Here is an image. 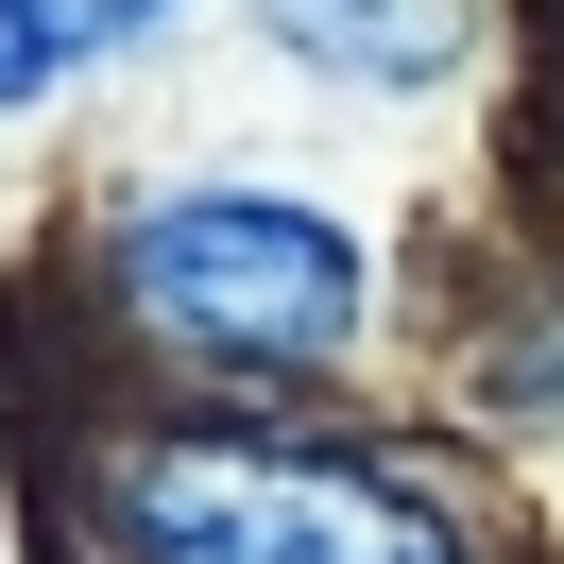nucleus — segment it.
I'll use <instances>...</instances> for the list:
<instances>
[{
  "label": "nucleus",
  "mask_w": 564,
  "mask_h": 564,
  "mask_svg": "<svg viewBox=\"0 0 564 564\" xmlns=\"http://www.w3.org/2000/svg\"><path fill=\"white\" fill-rule=\"evenodd\" d=\"M104 291L138 343L206 359V377H325L359 343V240L325 206H274V188H154L120 206Z\"/></svg>",
  "instance_id": "obj_1"
},
{
  "label": "nucleus",
  "mask_w": 564,
  "mask_h": 564,
  "mask_svg": "<svg viewBox=\"0 0 564 564\" xmlns=\"http://www.w3.org/2000/svg\"><path fill=\"white\" fill-rule=\"evenodd\" d=\"M104 547L120 564H479L411 479L274 427H154L104 462Z\"/></svg>",
  "instance_id": "obj_2"
},
{
  "label": "nucleus",
  "mask_w": 564,
  "mask_h": 564,
  "mask_svg": "<svg viewBox=\"0 0 564 564\" xmlns=\"http://www.w3.org/2000/svg\"><path fill=\"white\" fill-rule=\"evenodd\" d=\"M257 18L325 86H445L462 69V0H257Z\"/></svg>",
  "instance_id": "obj_3"
},
{
  "label": "nucleus",
  "mask_w": 564,
  "mask_h": 564,
  "mask_svg": "<svg viewBox=\"0 0 564 564\" xmlns=\"http://www.w3.org/2000/svg\"><path fill=\"white\" fill-rule=\"evenodd\" d=\"M52 86H69V35H52L35 0H0V120H18V104H52Z\"/></svg>",
  "instance_id": "obj_4"
},
{
  "label": "nucleus",
  "mask_w": 564,
  "mask_h": 564,
  "mask_svg": "<svg viewBox=\"0 0 564 564\" xmlns=\"http://www.w3.org/2000/svg\"><path fill=\"white\" fill-rule=\"evenodd\" d=\"M35 18H52V35H69V69H86V52H120V35H154L172 0H35Z\"/></svg>",
  "instance_id": "obj_5"
}]
</instances>
